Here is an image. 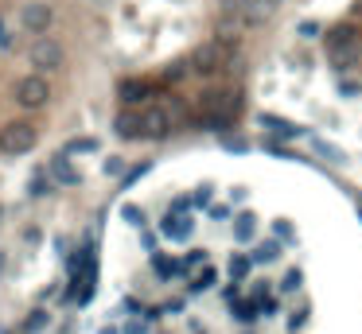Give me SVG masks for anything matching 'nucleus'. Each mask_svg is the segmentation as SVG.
Masks as SVG:
<instances>
[{"mask_svg": "<svg viewBox=\"0 0 362 334\" xmlns=\"http://www.w3.org/2000/svg\"><path fill=\"white\" fill-rule=\"evenodd\" d=\"M125 222H133V226H144L141 210H136V206H125Z\"/></svg>", "mask_w": 362, "mask_h": 334, "instance_id": "31", "label": "nucleus"}, {"mask_svg": "<svg viewBox=\"0 0 362 334\" xmlns=\"http://www.w3.org/2000/svg\"><path fill=\"white\" fill-rule=\"evenodd\" d=\"M152 268L160 272V280H176V276L183 272V265L172 260V257H164V253H152Z\"/></svg>", "mask_w": 362, "mask_h": 334, "instance_id": "17", "label": "nucleus"}, {"mask_svg": "<svg viewBox=\"0 0 362 334\" xmlns=\"http://www.w3.org/2000/svg\"><path fill=\"white\" fill-rule=\"evenodd\" d=\"M257 121H261V125L269 128V133H280L285 140H296V136H300V125H292V121H285V117H273V113H261Z\"/></svg>", "mask_w": 362, "mask_h": 334, "instance_id": "14", "label": "nucleus"}, {"mask_svg": "<svg viewBox=\"0 0 362 334\" xmlns=\"http://www.w3.org/2000/svg\"><path fill=\"white\" fill-rule=\"evenodd\" d=\"M300 35H304V39H316V35H320V24H316V20H304V24H300Z\"/></svg>", "mask_w": 362, "mask_h": 334, "instance_id": "29", "label": "nucleus"}, {"mask_svg": "<svg viewBox=\"0 0 362 334\" xmlns=\"http://www.w3.org/2000/svg\"><path fill=\"white\" fill-rule=\"evenodd\" d=\"M328 51H331V59L339 62V67H351L354 59L362 55V35L354 24H339L328 32Z\"/></svg>", "mask_w": 362, "mask_h": 334, "instance_id": "1", "label": "nucleus"}, {"mask_svg": "<svg viewBox=\"0 0 362 334\" xmlns=\"http://www.w3.org/2000/svg\"><path fill=\"white\" fill-rule=\"evenodd\" d=\"M43 194H51V179H47V171H35L27 179V199H43Z\"/></svg>", "mask_w": 362, "mask_h": 334, "instance_id": "19", "label": "nucleus"}, {"mask_svg": "<svg viewBox=\"0 0 362 334\" xmlns=\"http://www.w3.org/2000/svg\"><path fill=\"white\" fill-rule=\"evenodd\" d=\"M113 133L121 140H144V125H141V113L136 109H121L117 121H113Z\"/></svg>", "mask_w": 362, "mask_h": 334, "instance_id": "10", "label": "nucleus"}, {"mask_svg": "<svg viewBox=\"0 0 362 334\" xmlns=\"http://www.w3.org/2000/svg\"><path fill=\"white\" fill-rule=\"evenodd\" d=\"M226 59H230V51L226 47H219V43H202V47H195L191 51V70L195 74H202V78H211V74H219V70H226Z\"/></svg>", "mask_w": 362, "mask_h": 334, "instance_id": "4", "label": "nucleus"}, {"mask_svg": "<svg viewBox=\"0 0 362 334\" xmlns=\"http://www.w3.org/2000/svg\"><path fill=\"white\" fill-rule=\"evenodd\" d=\"M43 326H47V311H43V307H35L32 315L24 319V334H39Z\"/></svg>", "mask_w": 362, "mask_h": 334, "instance_id": "23", "label": "nucleus"}, {"mask_svg": "<svg viewBox=\"0 0 362 334\" xmlns=\"http://www.w3.org/2000/svg\"><path fill=\"white\" fill-rule=\"evenodd\" d=\"M121 167H125V163H121L117 156H113V159H105V171H110V175H121Z\"/></svg>", "mask_w": 362, "mask_h": 334, "instance_id": "33", "label": "nucleus"}, {"mask_svg": "<svg viewBox=\"0 0 362 334\" xmlns=\"http://www.w3.org/2000/svg\"><path fill=\"white\" fill-rule=\"evenodd\" d=\"M312 144H316V152H320V156H328V159H331V163H339V159H343V152H335V148H331V144L316 140V136H312Z\"/></svg>", "mask_w": 362, "mask_h": 334, "instance_id": "26", "label": "nucleus"}, {"mask_svg": "<svg viewBox=\"0 0 362 334\" xmlns=\"http://www.w3.org/2000/svg\"><path fill=\"white\" fill-rule=\"evenodd\" d=\"M152 82H141V78H133V82H121L117 86V101H121V109H136V105H144V101L152 98Z\"/></svg>", "mask_w": 362, "mask_h": 334, "instance_id": "7", "label": "nucleus"}, {"mask_svg": "<svg viewBox=\"0 0 362 334\" xmlns=\"http://www.w3.org/2000/svg\"><path fill=\"white\" fill-rule=\"evenodd\" d=\"M230 315H234L238 323H253L261 311H257V303H253V300H242V303H234V307H230Z\"/></svg>", "mask_w": 362, "mask_h": 334, "instance_id": "21", "label": "nucleus"}, {"mask_svg": "<svg viewBox=\"0 0 362 334\" xmlns=\"http://www.w3.org/2000/svg\"><path fill=\"white\" fill-rule=\"evenodd\" d=\"M250 268H253V260L245 257V253H234V257H230V280H234V284L250 280Z\"/></svg>", "mask_w": 362, "mask_h": 334, "instance_id": "18", "label": "nucleus"}, {"mask_svg": "<svg viewBox=\"0 0 362 334\" xmlns=\"http://www.w3.org/2000/svg\"><path fill=\"white\" fill-rule=\"evenodd\" d=\"M121 307H125V311H129V315H136V311H141V303H136V300H133V295H125V303H121Z\"/></svg>", "mask_w": 362, "mask_h": 334, "instance_id": "34", "label": "nucleus"}, {"mask_svg": "<svg viewBox=\"0 0 362 334\" xmlns=\"http://www.w3.org/2000/svg\"><path fill=\"white\" fill-rule=\"evenodd\" d=\"M226 218H234V210H230V206H222V202H219V206H211V222H226Z\"/></svg>", "mask_w": 362, "mask_h": 334, "instance_id": "28", "label": "nucleus"}, {"mask_svg": "<svg viewBox=\"0 0 362 334\" xmlns=\"http://www.w3.org/2000/svg\"><path fill=\"white\" fill-rule=\"evenodd\" d=\"M0 334H8V330H0Z\"/></svg>", "mask_w": 362, "mask_h": 334, "instance_id": "41", "label": "nucleus"}, {"mask_svg": "<svg viewBox=\"0 0 362 334\" xmlns=\"http://www.w3.org/2000/svg\"><path fill=\"white\" fill-rule=\"evenodd\" d=\"M358 214H362V199H358Z\"/></svg>", "mask_w": 362, "mask_h": 334, "instance_id": "39", "label": "nucleus"}, {"mask_svg": "<svg viewBox=\"0 0 362 334\" xmlns=\"http://www.w3.org/2000/svg\"><path fill=\"white\" fill-rule=\"evenodd\" d=\"M86 152H101L98 136H75V140L63 144V156H86Z\"/></svg>", "mask_w": 362, "mask_h": 334, "instance_id": "15", "label": "nucleus"}, {"mask_svg": "<svg viewBox=\"0 0 362 334\" xmlns=\"http://www.w3.org/2000/svg\"><path fill=\"white\" fill-rule=\"evenodd\" d=\"M39 133H35L32 121H8V125L0 128V152L4 156H24V152L35 148Z\"/></svg>", "mask_w": 362, "mask_h": 334, "instance_id": "2", "label": "nucleus"}, {"mask_svg": "<svg viewBox=\"0 0 362 334\" xmlns=\"http://www.w3.org/2000/svg\"><path fill=\"white\" fill-rule=\"evenodd\" d=\"M0 272H4V253H0Z\"/></svg>", "mask_w": 362, "mask_h": 334, "instance_id": "38", "label": "nucleus"}, {"mask_svg": "<svg viewBox=\"0 0 362 334\" xmlns=\"http://www.w3.org/2000/svg\"><path fill=\"white\" fill-rule=\"evenodd\" d=\"M222 144H226L230 152H242V148H245V144H242V140H234V136H222Z\"/></svg>", "mask_w": 362, "mask_h": 334, "instance_id": "35", "label": "nucleus"}, {"mask_svg": "<svg viewBox=\"0 0 362 334\" xmlns=\"http://www.w3.org/2000/svg\"><path fill=\"white\" fill-rule=\"evenodd\" d=\"M63 59H67V55H63V43H55V39H35L32 51H27V62H32V70L39 78L63 70Z\"/></svg>", "mask_w": 362, "mask_h": 334, "instance_id": "3", "label": "nucleus"}, {"mask_svg": "<svg viewBox=\"0 0 362 334\" xmlns=\"http://www.w3.org/2000/svg\"><path fill=\"white\" fill-rule=\"evenodd\" d=\"M277 253H280V245H277V241H265L261 249H253V253H250V260H253V265H269V260H277Z\"/></svg>", "mask_w": 362, "mask_h": 334, "instance_id": "22", "label": "nucleus"}, {"mask_svg": "<svg viewBox=\"0 0 362 334\" xmlns=\"http://www.w3.org/2000/svg\"><path fill=\"white\" fill-rule=\"evenodd\" d=\"M16 101L24 109H43L51 101V82H47V78H39V74L20 78V82H16Z\"/></svg>", "mask_w": 362, "mask_h": 334, "instance_id": "5", "label": "nucleus"}, {"mask_svg": "<svg viewBox=\"0 0 362 334\" xmlns=\"http://www.w3.org/2000/svg\"><path fill=\"white\" fill-rule=\"evenodd\" d=\"M141 125H144V140H164V136L172 133V121H168V113H164L160 105L156 109H148V113H141Z\"/></svg>", "mask_w": 362, "mask_h": 334, "instance_id": "9", "label": "nucleus"}, {"mask_svg": "<svg viewBox=\"0 0 362 334\" xmlns=\"http://www.w3.org/2000/svg\"><path fill=\"white\" fill-rule=\"evenodd\" d=\"M144 171H148V167H144V163H136V167H133V171H129V175H125V179H121V187H133V179H141V175H144Z\"/></svg>", "mask_w": 362, "mask_h": 334, "instance_id": "30", "label": "nucleus"}, {"mask_svg": "<svg viewBox=\"0 0 362 334\" xmlns=\"http://www.w3.org/2000/svg\"><path fill=\"white\" fill-rule=\"evenodd\" d=\"M214 280H219V272H214V268H202V272L195 276L191 284H187V292L199 295V292H207V288H214Z\"/></svg>", "mask_w": 362, "mask_h": 334, "instance_id": "20", "label": "nucleus"}, {"mask_svg": "<svg viewBox=\"0 0 362 334\" xmlns=\"http://www.w3.org/2000/svg\"><path fill=\"white\" fill-rule=\"evenodd\" d=\"M242 35H245V20L242 16H222L219 27H214V43L226 47V51H234L238 43H242Z\"/></svg>", "mask_w": 362, "mask_h": 334, "instance_id": "6", "label": "nucleus"}, {"mask_svg": "<svg viewBox=\"0 0 362 334\" xmlns=\"http://www.w3.org/2000/svg\"><path fill=\"white\" fill-rule=\"evenodd\" d=\"M0 214H4V210H0Z\"/></svg>", "mask_w": 362, "mask_h": 334, "instance_id": "42", "label": "nucleus"}, {"mask_svg": "<svg viewBox=\"0 0 362 334\" xmlns=\"http://www.w3.org/2000/svg\"><path fill=\"white\" fill-rule=\"evenodd\" d=\"M187 70H191V62L179 59V62H172V67L164 70V78H168V82H176V78H183V74H187Z\"/></svg>", "mask_w": 362, "mask_h": 334, "instance_id": "24", "label": "nucleus"}, {"mask_svg": "<svg viewBox=\"0 0 362 334\" xmlns=\"http://www.w3.org/2000/svg\"><path fill=\"white\" fill-rule=\"evenodd\" d=\"M269 4H277V0H269Z\"/></svg>", "mask_w": 362, "mask_h": 334, "instance_id": "40", "label": "nucleus"}, {"mask_svg": "<svg viewBox=\"0 0 362 334\" xmlns=\"http://www.w3.org/2000/svg\"><path fill=\"white\" fill-rule=\"evenodd\" d=\"M202 260H207V253L202 249H195V253H187V260H179V265H183V272H191V268H199Z\"/></svg>", "mask_w": 362, "mask_h": 334, "instance_id": "27", "label": "nucleus"}, {"mask_svg": "<svg viewBox=\"0 0 362 334\" xmlns=\"http://www.w3.org/2000/svg\"><path fill=\"white\" fill-rule=\"evenodd\" d=\"M277 237H288V241H292V226H288V222H277Z\"/></svg>", "mask_w": 362, "mask_h": 334, "instance_id": "37", "label": "nucleus"}, {"mask_svg": "<svg viewBox=\"0 0 362 334\" xmlns=\"http://www.w3.org/2000/svg\"><path fill=\"white\" fill-rule=\"evenodd\" d=\"M51 24H55V12L47 4H24L20 8V27H27V32H47Z\"/></svg>", "mask_w": 362, "mask_h": 334, "instance_id": "8", "label": "nucleus"}, {"mask_svg": "<svg viewBox=\"0 0 362 334\" xmlns=\"http://www.w3.org/2000/svg\"><path fill=\"white\" fill-rule=\"evenodd\" d=\"M253 234H257V218H253L250 210H242V214L234 218V237L238 241H253Z\"/></svg>", "mask_w": 362, "mask_h": 334, "instance_id": "16", "label": "nucleus"}, {"mask_svg": "<svg viewBox=\"0 0 362 334\" xmlns=\"http://www.w3.org/2000/svg\"><path fill=\"white\" fill-rule=\"evenodd\" d=\"M230 125H234V117H226V113H219V109H202L199 117H195V128H202V133H219L226 136Z\"/></svg>", "mask_w": 362, "mask_h": 334, "instance_id": "11", "label": "nucleus"}, {"mask_svg": "<svg viewBox=\"0 0 362 334\" xmlns=\"http://www.w3.org/2000/svg\"><path fill=\"white\" fill-rule=\"evenodd\" d=\"M160 229H164L168 237H176V241H187V237H191V218L164 214V218H160Z\"/></svg>", "mask_w": 362, "mask_h": 334, "instance_id": "13", "label": "nucleus"}, {"mask_svg": "<svg viewBox=\"0 0 362 334\" xmlns=\"http://www.w3.org/2000/svg\"><path fill=\"white\" fill-rule=\"evenodd\" d=\"M300 284H304V272H300V268H292V272L285 276V284H280V292H296Z\"/></svg>", "mask_w": 362, "mask_h": 334, "instance_id": "25", "label": "nucleus"}, {"mask_svg": "<svg viewBox=\"0 0 362 334\" xmlns=\"http://www.w3.org/2000/svg\"><path fill=\"white\" fill-rule=\"evenodd\" d=\"M280 311V303L277 300H269V295H265V303H261V315H277Z\"/></svg>", "mask_w": 362, "mask_h": 334, "instance_id": "32", "label": "nucleus"}, {"mask_svg": "<svg viewBox=\"0 0 362 334\" xmlns=\"http://www.w3.org/2000/svg\"><path fill=\"white\" fill-rule=\"evenodd\" d=\"M51 175L59 179L63 187H78V183H82V175H78V167L70 163V156H63V152H59L55 159H51Z\"/></svg>", "mask_w": 362, "mask_h": 334, "instance_id": "12", "label": "nucleus"}, {"mask_svg": "<svg viewBox=\"0 0 362 334\" xmlns=\"http://www.w3.org/2000/svg\"><path fill=\"white\" fill-rule=\"evenodd\" d=\"M339 93H343V98H354V93H358V86H354V82H343V86H339Z\"/></svg>", "mask_w": 362, "mask_h": 334, "instance_id": "36", "label": "nucleus"}]
</instances>
